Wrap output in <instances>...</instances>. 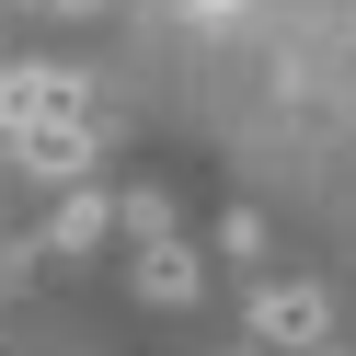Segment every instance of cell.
I'll use <instances>...</instances> for the list:
<instances>
[{
  "label": "cell",
  "mask_w": 356,
  "mask_h": 356,
  "mask_svg": "<svg viewBox=\"0 0 356 356\" xmlns=\"http://www.w3.org/2000/svg\"><path fill=\"white\" fill-rule=\"evenodd\" d=\"M127 276H138L149 310H184L195 299V241L184 230H138V264H127Z\"/></svg>",
  "instance_id": "3957f363"
},
{
  "label": "cell",
  "mask_w": 356,
  "mask_h": 356,
  "mask_svg": "<svg viewBox=\"0 0 356 356\" xmlns=\"http://www.w3.org/2000/svg\"><path fill=\"white\" fill-rule=\"evenodd\" d=\"M195 12H207V24H218V12H241V0H195Z\"/></svg>",
  "instance_id": "8992f818"
},
{
  "label": "cell",
  "mask_w": 356,
  "mask_h": 356,
  "mask_svg": "<svg viewBox=\"0 0 356 356\" xmlns=\"http://www.w3.org/2000/svg\"><path fill=\"white\" fill-rule=\"evenodd\" d=\"M104 230H115V207H104V195H92V172H81V184H70V207L47 218V253H104Z\"/></svg>",
  "instance_id": "5b68a950"
},
{
  "label": "cell",
  "mask_w": 356,
  "mask_h": 356,
  "mask_svg": "<svg viewBox=\"0 0 356 356\" xmlns=\"http://www.w3.org/2000/svg\"><path fill=\"white\" fill-rule=\"evenodd\" d=\"M47 115L104 127V104H92V81H70V70H0V138H12V127H47Z\"/></svg>",
  "instance_id": "6da1fadb"
},
{
  "label": "cell",
  "mask_w": 356,
  "mask_h": 356,
  "mask_svg": "<svg viewBox=\"0 0 356 356\" xmlns=\"http://www.w3.org/2000/svg\"><path fill=\"white\" fill-rule=\"evenodd\" d=\"M70 12H92V0H70Z\"/></svg>",
  "instance_id": "52a82bcc"
},
{
  "label": "cell",
  "mask_w": 356,
  "mask_h": 356,
  "mask_svg": "<svg viewBox=\"0 0 356 356\" xmlns=\"http://www.w3.org/2000/svg\"><path fill=\"white\" fill-rule=\"evenodd\" d=\"M0 149H12V138H0Z\"/></svg>",
  "instance_id": "ba28073f"
},
{
  "label": "cell",
  "mask_w": 356,
  "mask_h": 356,
  "mask_svg": "<svg viewBox=\"0 0 356 356\" xmlns=\"http://www.w3.org/2000/svg\"><path fill=\"white\" fill-rule=\"evenodd\" d=\"M322 333H333V299H322V287H264V299H253V345L310 356Z\"/></svg>",
  "instance_id": "7a4b0ae2"
},
{
  "label": "cell",
  "mask_w": 356,
  "mask_h": 356,
  "mask_svg": "<svg viewBox=\"0 0 356 356\" xmlns=\"http://www.w3.org/2000/svg\"><path fill=\"white\" fill-rule=\"evenodd\" d=\"M12 161H24V172H58V184H81V172H92V127H70V115L12 127Z\"/></svg>",
  "instance_id": "277c9868"
}]
</instances>
